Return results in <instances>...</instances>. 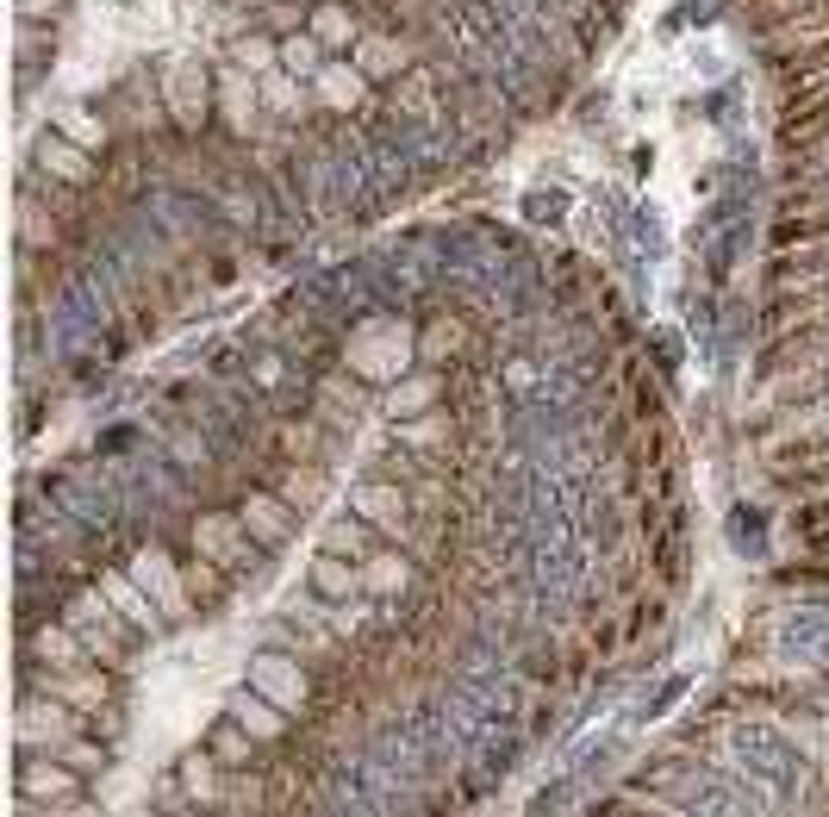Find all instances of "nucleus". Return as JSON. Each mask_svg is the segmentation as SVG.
<instances>
[{
	"label": "nucleus",
	"mask_w": 829,
	"mask_h": 817,
	"mask_svg": "<svg viewBox=\"0 0 829 817\" xmlns=\"http://www.w3.org/2000/svg\"><path fill=\"white\" fill-rule=\"evenodd\" d=\"M237 63H244V69H262V63H269L262 38H244V44H237Z\"/></svg>",
	"instance_id": "obj_17"
},
{
	"label": "nucleus",
	"mask_w": 829,
	"mask_h": 817,
	"mask_svg": "<svg viewBox=\"0 0 829 817\" xmlns=\"http://www.w3.org/2000/svg\"><path fill=\"white\" fill-rule=\"evenodd\" d=\"M107 593H113V600L125 605V612H132V618L144 624V630H156V612H150V605H137V600H132V586H125V581H107Z\"/></svg>",
	"instance_id": "obj_10"
},
{
	"label": "nucleus",
	"mask_w": 829,
	"mask_h": 817,
	"mask_svg": "<svg viewBox=\"0 0 829 817\" xmlns=\"http://www.w3.org/2000/svg\"><path fill=\"white\" fill-rule=\"evenodd\" d=\"M312 586H318L325 600H349V593H356V574H349V568L337 562V556H325V562L312 568Z\"/></svg>",
	"instance_id": "obj_3"
},
{
	"label": "nucleus",
	"mask_w": 829,
	"mask_h": 817,
	"mask_svg": "<svg viewBox=\"0 0 829 817\" xmlns=\"http://www.w3.org/2000/svg\"><path fill=\"white\" fill-rule=\"evenodd\" d=\"M312 44L318 38H288L281 44V63H288V69H318V51H312Z\"/></svg>",
	"instance_id": "obj_9"
},
{
	"label": "nucleus",
	"mask_w": 829,
	"mask_h": 817,
	"mask_svg": "<svg viewBox=\"0 0 829 817\" xmlns=\"http://www.w3.org/2000/svg\"><path fill=\"white\" fill-rule=\"evenodd\" d=\"M400 63H405V51H393L387 38H374V44L362 51V69H374V76H381V69H400Z\"/></svg>",
	"instance_id": "obj_8"
},
{
	"label": "nucleus",
	"mask_w": 829,
	"mask_h": 817,
	"mask_svg": "<svg viewBox=\"0 0 829 817\" xmlns=\"http://www.w3.org/2000/svg\"><path fill=\"white\" fill-rule=\"evenodd\" d=\"M63 125H69L76 137H88V150H100V125L88 113H63Z\"/></svg>",
	"instance_id": "obj_15"
},
{
	"label": "nucleus",
	"mask_w": 829,
	"mask_h": 817,
	"mask_svg": "<svg viewBox=\"0 0 829 817\" xmlns=\"http://www.w3.org/2000/svg\"><path fill=\"white\" fill-rule=\"evenodd\" d=\"M237 7H250V0H237Z\"/></svg>",
	"instance_id": "obj_19"
},
{
	"label": "nucleus",
	"mask_w": 829,
	"mask_h": 817,
	"mask_svg": "<svg viewBox=\"0 0 829 817\" xmlns=\"http://www.w3.org/2000/svg\"><path fill=\"white\" fill-rule=\"evenodd\" d=\"M256 681L269 686V700H275V705H288V712L306 700V681H300L288 662H275V656H262V662H256Z\"/></svg>",
	"instance_id": "obj_1"
},
{
	"label": "nucleus",
	"mask_w": 829,
	"mask_h": 817,
	"mask_svg": "<svg viewBox=\"0 0 829 817\" xmlns=\"http://www.w3.org/2000/svg\"><path fill=\"white\" fill-rule=\"evenodd\" d=\"M312 38H325V44L349 38V13H344V7H318V20H312Z\"/></svg>",
	"instance_id": "obj_5"
},
{
	"label": "nucleus",
	"mask_w": 829,
	"mask_h": 817,
	"mask_svg": "<svg viewBox=\"0 0 829 817\" xmlns=\"http://www.w3.org/2000/svg\"><path fill=\"white\" fill-rule=\"evenodd\" d=\"M206 556H219V562H232V525H206Z\"/></svg>",
	"instance_id": "obj_13"
},
{
	"label": "nucleus",
	"mask_w": 829,
	"mask_h": 817,
	"mask_svg": "<svg viewBox=\"0 0 829 817\" xmlns=\"http://www.w3.org/2000/svg\"><path fill=\"white\" fill-rule=\"evenodd\" d=\"M318 88H325L331 107H356L362 100V69H337L331 63V69H318Z\"/></svg>",
	"instance_id": "obj_2"
},
{
	"label": "nucleus",
	"mask_w": 829,
	"mask_h": 817,
	"mask_svg": "<svg viewBox=\"0 0 829 817\" xmlns=\"http://www.w3.org/2000/svg\"><path fill=\"white\" fill-rule=\"evenodd\" d=\"M25 793H32V798H63V793H76V780L57 774V768H38V761H25Z\"/></svg>",
	"instance_id": "obj_4"
},
{
	"label": "nucleus",
	"mask_w": 829,
	"mask_h": 817,
	"mask_svg": "<svg viewBox=\"0 0 829 817\" xmlns=\"http://www.w3.org/2000/svg\"><path fill=\"white\" fill-rule=\"evenodd\" d=\"M430 393H437V388H430V381H412V388H405V393H393V412H412V406H430Z\"/></svg>",
	"instance_id": "obj_14"
},
{
	"label": "nucleus",
	"mask_w": 829,
	"mask_h": 817,
	"mask_svg": "<svg viewBox=\"0 0 829 817\" xmlns=\"http://www.w3.org/2000/svg\"><path fill=\"white\" fill-rule=\"evenodd\" d=\"M44 163H51V169H63V176H88V163H81L76 150H63L57 137H51V144H44Z\"/></svg>",
	"instance_id": "obj_11"
},
{
	"label": "nucleus",
	"mask_w": 829,
	"mask_h": 817,
	"mask_svg": "<svg viewBox=\"0 0 829 817\" xmlns=\"http://www.w3.org/2000/svg\"><path fill=\"white\" fill-rule=\"evenodd\" d=\"M237 724H244V730H256V737H275V730H281V718H275V712H262V705H250V700H237Z\"/></svg>",
	"instance_id": "obj_7"
},
{
	"label": "nucleus",
	"mask_w": 829,
	"mask_h": 817,
	"mask_svg": "<svg viewBox=\"0 0 829 817\" xmlns=\"http://www.w3.org/2000/svg\"><path fill=\"white\" fill-rule=\"evenodd\" d=\"M213 756H219V761H244V756H250V742L237 737L232 724H225V730H219V737H213Z\"/></svg>",
	"instance_id": "obj_12"
},
{
	"label": "nucleus",
	"mask_w": 829,
	"mask_h": 817,
	"mask_svg": "<svg viewBox=\"0 0 829 817\" xmlns=\"http://www.w3.org/2000/svg\"><path fill=\"white\" fill-rule=\"evenodd\" d=\"M362 544H368L362 525H337V530H331V549H362Z\"/></svg>",
	"instance_id": "obj_16"
},
{
	"label": "nucleus",
	"mask_w": 829,
	"mask_h": 817,
	"mask_svg": "<svg viewBox=\"0 0 829 817\" xmlns=\"http://www.w3.org/2000/svg\"><path fill=\"white\" fill-rule=\"evenodd\" d=\"M63 761H69V768H100V749H69V742H63Z\"/></svg>",
	"instance_id": "obj_18"
},
{
	"label": "nucleus",
	"mask_w": 829,
	"mask_h": 817,
	"mask_svg": "<svg viewBox=\"0 0 829 817\" xmlns=\"http://www.w3.org/2000/svg\"><path fill=\"white\" fill-rule=\"evenodd\" d=\"M356 506H362V512H374L381 525H400V506L387 500V486H362V493H356Z\"/></svg>",
	"instance_id": "obj_6"
}]
</instances>
